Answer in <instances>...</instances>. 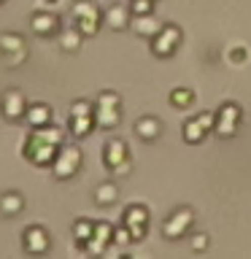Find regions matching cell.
<instances>
[{"label": "cell", "instance_id": "obj_26", "mask_svg": "<svg viewBox=\"0 0 251 259\" xmlns=\"http://www.w3.org/2000/svg\"><path fill=\"white\" fill-rule=\"evenodd\" d=\"M170 100H173L176 105H189L192 92H173V95H170Z\"/></svg>", "mask_w": 251, "mask_h": 259}, {"label": "cell", "instance_id": "obj_3", "mask_svg": "<svg viewBox=\"0 0 251 259\" xmlns=\"http://www.w3.org/2000/svg\"><path fill=\"white\" fill-rule=\"evenodd\" d=\"M0 54H3L6 68H19L27 60V46L19 32H0Z\"/></svg>", "mask_w": 251, "mask_h": 259}, {"label": "cell", "instance_id": "obj_14", "mask_svg": "<svg viewBox=\"0 0 251 259\" xmlns=\"http://www.w3.org/2000/svg\"><path fill=\"white\" fill-rule=\"evenodd\" d=\"M22 208H24V197L19 192H3L0 194V213L3 216H16V213H22Z\"/></svg>", "mask_w": 251, "mask_h": 259}, {"label": "cell", "instance_id": "obj_5", "mask_svg": "<svg viewBox=\"0 0 251 259\" xmlns=\"http://www.w3.org/2000/svg\"><path fill=\"white\" fill-rule=\"evenodd\" d=\"M27 113V97H24L19 89H6L0 95V116L6 121H19Z\"/></svg>", "mask_w": 251, "mask_h": 259}, {"label": "cell", "instance_id": "obj_16", "mask_svg": "<svg viewBox=\"0 0 251 259\" xmlns=\"http://www.w3.org/2000/svg\"><path fill=\"white\" fill-rule=\"evenodd\" d=\"M127 22H130V14H127L124 6H111L108 11H105V24L113 30H124Z\"/></svg>", "mask_w": 251, "mask_h": 259}, {"label": "cell", "instance_id": "obj_7", "mask_svg": "<svg viewBox=\"0 0 251 259\" xmlns=\"http://www.w3.org/2000/svg\"><path fill=\"white\" fill-rule=\"evenodd\" d=\"M105 165H108L116 176H124L127 167H130V159H127V146L124 141H111L105 146V154H103Z\"/></svg>", "mask_w": 251, "mask_h": 259}, {"label": "cell", "instance_id": "obj_21", "mask_svg": "<svg viewBox=\"0 0 251 259\" xmlns=\"http://www.w3.org/2000/svg\"><path fill=\"white\" fill-rule=\"evenodd\" d=\"M92 232H95V222H87V219H81V222L73 224V238H76L78 243H89V238H92Z\"/></svg>", "mask_w": 251, "mask_h": 259}, {"label": "cell", "instance_id": "obj_13", "mask_svg": "<svg viewBox=\"0 0 251 259\" xmlns=\"http://www.w3.org/2000/svg\"><path fill=\"white\" fill-rule=\"evenodd\" d=\"M189 224H192V210L181 208V210H176V213L170 216V222L165 224V235H168V238H176V232L181 235Z\"/></svg>", "mask_w": 251, "mask_h": 259}, {"label": "cell", "instance_id": "obj_20", "mask_svg": "<svg viewBox=\"0 0 251 259\" xmlns=\"http://www.w3.org/2000/svg\"><path fill=\"white\" fill-rule=\"evenodd\" d=\"M208 124H211V116H202V121H200V116L194 119V121H189V124H186V141H189V143L200 141V138L205 135V127Z\"/></svg>", "mask_w": 251, "mask_h": 259}, {"label": "cell", "instance_id": "obj_6", "mask_svg": "<svg viewBox=\"0 0 251 259\" xmlns=\"http://www.w3.org/2000/svg\"><path fill=\"white\" fill-rule=\"evenodd\" d=\"M22 246H24V251H27V254H32V256L46 254L49 246H52V240H49L46 227H40V224H32V227H27V230L22 232Z\"/></svg>", "mask_w": 251, "mask_h": 259}, {"label": "cell", "instance_id": "obj_12", "mask_svg": "<svg viewBox=\"0 0 251 259\" xmlns=\"http://www.w3.org/2000/svg\"><path fill=\"white\" fill-rule=\"evenodd\" d=\"M24 121L30 124V130L52 124V108H49L46 103H32V105H27V113H24Z\"/></svg>", "mask_w": 251, "mask_h": 259}, {"label": "cell", "instance_id": "obj_23", "mask_svg": "<svg viewBox=\"0 0 251 259\" xmlns=\"http://www.w3.org/2000/svg\"><path fill=\"white\" fill-rule=\"evenodd\" d=\"M219 116H224L227 121H224V130H219V135H232L235 133V119H238V108L235 105H224L222 111H219Z\"/></svg>", "mask_w": 251, "mask_h": 259}, {"label": "cell", "instance_id": "obj_4", "mask_svg": "<svg viewBox=\"0 0 251 259\" xmlns=\"http://www.w3.org/2000/svg\"><path fill=\"white\" fill-rule=\"evenodd\" d=\"M78 167H81V151L76 146H60V151H57V157L52 162L54 176L60 181H68V178H73L78 173Z\"/></svg>", "mask_w": 251, "mask_h": 259}, {"label": "cell", "instance_id": "obj_1", "mask_svg": "<svg viewBox=\"0 0 251 259\" xmlns=\"http://www.w3.org/2000/svg\"><path fill=\"white\" fill-rule=\"evenodd\" d=\"M57 151H60V146L49 143L44 135H38V130H30L27 141H24V146H22V154H24V159H27V162H32V165H38V167H46V165H52V162H54V157H57Z\"/></svg>", "mask_w": 251, "mask_h": 259}, {"label": "cell", "instance_id": "obj_2", "mask_svg": "<svg viewBox=\"0 0 251 259\" xmlns=\"http://www.w3.org/2000/svg\"><path fill=\"white\" fill-rule=\"evenodd\" d=\"M70 16L84 35H95L97 27H100V11H97V6L92 0H76L70 8Z\"/></svg>", "mask_w": 251, "mask_h": 259}, {"label": "cell", "instance_id": "obj_25", "mask_svg": "<svg viewBox=\"0 0 251 259\" xmlns=\"http://www.w3.org/2000/svg\"><path fill=\"white\" fill-rule=\"evenodd\" d=\"M81 113H95V108L87 100H76L70 105V116H81Z\"/></svg>", "mask_w": 251, "mask_h": 259}, {"label": "cell", "instance_id": "obj_17", "mask_svg": "<svg viewBox=\"0 0 251 259\" xmlns=\"http://www.w3.org/2000/svg\"><path fill=\"white\" fill-rule=\"evenodd\" d=\"M81 40H84V32H81L76 24H73L70 30H60V46L65 49V52H76V49L81 46Z\"/></svg>", "mask_w": 251, "mask_h": 259}, {"label": "cell", "instance_id": "obj_28", "mask_svg": "<svg viewBox=\"0 0 251 259\" xmlns=\"http://www.w3.org/2000/svg\"><path fill=\"white\" fill-rule=\"evenodd\" d=\"M0 3H6V0H0Z\"/></svg>", "mask_w": 251, "mask_h": 259}, {"label": "cell", "instance_id": "obj_11", "mask_svg": "<svg viewBox=\"0 0 251 259\" xmlns=\"http://www.w3.org/2000/svg\"><path fill=\"white\" fill-rule=\"evenodd\" d=\"M181 40V32H178L176 27H162V35L157 38L154 35V54H159V57H168L170 52L176 49V44Z\"/></svg>", "mask_w": 251, "mask_h": 259}, {"label": "cell", "instance_id": "obj_9", "mask_svg": "<svg viewBox=\"0 0 251 259\" xmlns=\"http://www.w3.org/2000/svg\"><path fill=\"white\" fill-rule=\"evenodd\" d=\"M146 224H149V213H146V208H143V205L127 208V213H124V227L130 230V235H133L135 240H141V238H143Z\"/></svg>", "mask_w": 251, "mask_h": 259}, {"label": "cell", "instance_id": "obj_24", "mask_svg": "<svg viewBox=\"0 0 251 259\" xmlns=\"http://www.w3.org/2000/svg\"><path fill=\"white\" fill-rule=\"evenodd\" d=\"M135 30L141 32V35H149V32H159V24H154L149 16H138V19H135Z\"/></svg>", "mask_w": 251, "mask_h": 259}, {"label": "cell", "instance_id": "obj_8", "mask_svg": "<svg viewBox=\"0 0 251 259\" xmlns=\"http://www.w3.org/2000/svg\"><path fill=\"white\" fill-rule=\"evenodd\" d=\"M30 30L40 38L57 35V32H60V16L52 14V11H35L30 16Z\"/></svg>", "mask_w": 251, "mask_h": 259}, {"label": "cell", "instance_id": "obj_15", "mask_svg": "<svg viewBox=\"0 0 251 259\" xmlns=\"http://www.w3.org/2000/svg\"><path fill=\"white\" fill-rule=\"evenodd\" d=\"M95 124L103 127V130H111L119 124V108L113 105H97L95 108Z\"/></svg>", "mask_w": 251, "mask_h": 259}, {"label": "cell", "instance_id": "obj_22", "mask_svg": "<svg viewBox=\"0 0 251 259\" xmlns=\"http://www.w3.org/2000/svg\"><path fill=\"white\" fill-rule=\"evenodd\" d=\"M116 200V186L113 184H103L95 189V202L97 205H111V202Z\"/></svg>", "mask_w": 251, "mask_h": 259}, {"label": "cell", "instance_id": "obj_18", "mask_svg": "<svg viewBox=\"0 0 251 259\" xmlns=\"http://www.w3.org/2000/svg\"><path fill=\"white\" fill-rule=\"evenodd\" d=\"M92 127H95V113H81V116H70V133L76 135V138L87 135Z\"/></svg>", "mask_w": 251, "mask_h": 259}, {"label": "cell", "instance_id": "obj_10", "mask_svg": "<svg viewBox=\"0 0 251 259\" xmlns=\"http://www.w3.org/2000/svg\"><path fill=\"white\" fill-rule=\"evenodd\" d=\"M111 240H113V230H111V224H108V222H97V224H95L92 238H89V243H87L89 254H100V251H103L105 246H108Z\"/></svg>", "mask_w": 251, "mask_h": 259}, {"label": "cell", "instance_id": "obj_27", "mask_svg": "<svg viewBox=\"0 0 251 259\" xmlns=\"http://www.w3.org/2000/svg\"><path fill=\"white\" fill-rule=\"evenodd\" d=\"M194 248H205V235H200V240H194Z\"/></svg>", "mask_w": 251, "mask_h": 259}, {"label": "cell", "instance_id": "obj_19", "mask_svg": "<svg viewBox=\"0 0 251 259\" xmlns=\"http://www.w3.org/2000/svg\"><path fill=\"white\" fill-rule=\"evenodd\" d=\"M135 133L143 138V141H154V138L159 135V121L157 119H151V116H146V119H141L135 124Z\"/></svg>", "mask_w": 251, "mask_h": 259}]
</instances>
